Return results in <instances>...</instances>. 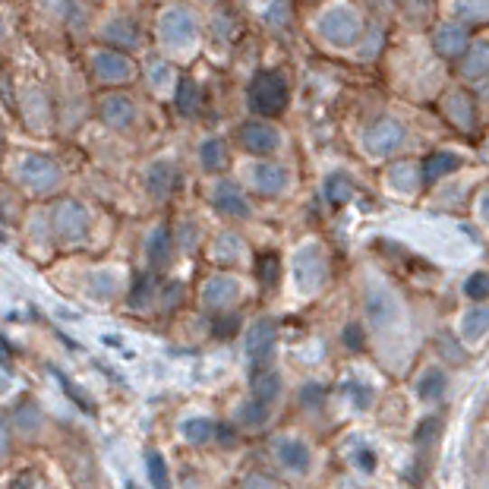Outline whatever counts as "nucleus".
<instances>
[{"instance_id": "30", "label": "nucleus", "mask_w": 489, "mask_h": 489, "mask_svg": "<svg viewBox=\"0 0 489 489\" xmlns=\"http://www.w3.org/2000/svg\"><path fill=\"white\" fill-rule=\"evenodd\" d=\"M389 186H395L398 193H414L420 186V171L414 165H395L389 171Z\"/></svg>"}, {"instance_id": "2", "label": "nucleus", "mask_w": 489, "mask_h": 489, "mask_svg": "<svg viewBox=\"0 0 489 489\" xmlns=\"http://www.w3.org/2000/svg\"><path fill=\"white\" fill-rule=\"evenodd\" d=\"M319 35L325 42L338 44V48H351L363 35V23H360V16L351 6H332V10H325L319 16Z\"/></svg>"}, {"instance_id": "3", "label": "nucleus", "mask_w": 489, "mask_h": 489, "mask_svg": "<svg viewBox=\"0 0 489 489\" xmlns=\"http://www.w3.org/2000/svg\"><path fill=\"white\" fill-rule=\"evenodd\" d=\"M19 177H23V183L29 186V190L54 193L57 186H61L63 174H61V165H57L51 155H38V152H32V155L19 158Z\"/></svg>"}, {"instance_id": "47", "label": "nucleus", "mask_w": 489, "mask_h": 489, "mask_svg": "<svg viewBox=\"0 0 489 489\" xmlns=\"http://www.w3.org/2000/svg\"><path fill=\"white\" fill-rule=\"evenodd\" d=\"M10 455V429H6V417L0 414V461Z\"/></svg>"}, {"instance_id": "12", "label": "nucleus", "mask_w": 489, "mask_h": 489, "mask_svg": "<svg viewBox=\"0 0 489 489\" xmlns=\"http://www.w3.org/2000/svg\"><path fill=\"white\" fill-rule=\"evenodd\" d=\"M92 70L101 82H127L133 76V61L120 51H99L92 57Z\"/></svg>"}, {"instance_id": "33", "label": "nucleus", "mask_w": 489, "mask_h": 489, "mask_svg": "<svg viewBox=\"0 0 489 489\" xmlns=\"http://www.w3.org/2000/svg\"><path fill=\"white\" fill-rule=\"evenodd\" d=\"M256 275H259V281H262V287H275L278 285V278H281V259H278V253H262L259 256V262H256Z\"/></svg>"}, {"instance_id": "26", "label": "nucleus", "mask_w": 489, "mask_h": 489, "mask_svg": "<svg viewBox=\"0 0 489 489\" xmlns=\"http://www.w3.org/2000/svg\"><path fill=\"white\" fill-rule=\"evenodd\" d=\"M51 376H54L57 382H61L63 395H67L70 401H73L76 408L82 410V414H89V417L95 414V401H92V398L86 395V391H82V385H76L73 379H70V376H67V372H63V370H51Z\"/></svg>"}, {"instance_id": "31", "label": "nucleus", "mask_w": 489, "mask_h": 489, "mask_svg": "<svg viewBox=\"0 0 489 489\" xmlns=\"http://www.w3.org/2000/svg\"><path fill=\"white\" fill-rule=\"evenodd\" d=\"M448 120H455L458 127H471L474 124V105H471V99H467L465 92H455V95H448Z\"/></svg>"}, {"instance_id": "7", "label": "nucleus", "mask_w": 489, "mask_h": 489, "mask_svg": "<svg viewBox=\"0 0 489 489\" xmlns=\"http://www.w3.org/2000/svg\"><path fill=\"white\" fill-rule=\"evenodd\" d=\"M54 230L61 240H86L89 237V212L73 199H63L54 209Z\"/></svg>"}, {"instance_id": "21", "label": "nucleus", "mask_w": 489, "mask_h": 489, "mask_svg": "<svg viewBox=\"0 0 489 489\" xmlns=\"http://www.w3.org/2000/svg\"><path fill=\"white\" fill-rule=\"evenodd\" d=\"M105 42L118 44V48L133 51V48H139V42H143V35H139V25L133 23V19L118 16V19H111V23L105 25Z\"/></svg>"}, {"instance_id": "39", "label": "nucleus", "mask_w": 489, "mask_h": 489, "mask_svg": "<svg viewBox=\"0 0 489 489\" xmlns=\"http://www.w3.org/2000/svg\"><path fill=\"white\" fill-rule=\"evenodd\" d=\"M16 420H19V429H25V433H35L38 423H42V417H38V408L32 401H19Z\"/></svg>"}, {"instance_id": "35", "label": "nucleus", "mask_w": 489, "mask_h": 489, "mask_svg": "<svg viewBox=\"0 0 489 489\" xmlns=\"http://www.w3.org/2000/svg\"><path fill=\"white\" fill-rule=\"evenodd\" d=\"M486 57H489L486 42L474 44L471 54H467V63H465V76H471V80H480V76H486Z\"/></svg>"}, {"instance_id": "4", "label": "nucleus", "mask_w": 489, "mask_h": 489, "mask_svg": "<svg viewBox=\"0 0 489 489\" xmlns=\"http://www.w3.org/2000/svg\"><path fill=\"white\" fill-rule=\"evenodd\" d=\"M404 127L398 124L395 118H379V120H372L370 127H366V133H363V146H366V152L370 155H376V158H385V155H391V152H398L404 146Z\"/></svg>"}, {"instance_id": "24", "label": "nucleus", "mask_w": 489, "mask_h": 489, "mask_svg": "<svg viewBox=\"0 0 489 489\" xmlns=\"http://www.w3.org/2000/svg\"><path fill=\"white\" fill-rule=\"evenodd\" d=\"M174 108L177 114L183 118H193L199 111V86L190 80V76H180L177 80V89H174Z\"/></svg>"}, {"instance_id": "38", "label": "nucleus", "mask_w": 489, "mask_h": 489, "mask_svg": "<svg viewBox=\"0 0 489 489\" xmlns=\"http://www.w3.org/2000/svg\"><path fill=\"white\" fill-rule=\"evenodd\" d=\"M489 275L484 272V268H480V272H474L471 278H467V285H465V294L471 300H477L480 306H484V300H486V294H489Z\"/></svg>"}, {"instance_id": "46", "label": "nucleus", "mask_w": 489, "mask_h": 489, "mask_svg": "<svg viewBox=\"0 0 489 489\" xmlns=\"http://www.w3.org/2000/svg\"><path fill=\"white\" fill-rule=\"evenodd\" d=\"M247 489H278V484L268 480L266 474H253V477H247Z\"/></svg>"}, {"instance_id": "17", "label": "nucleus", "mask_w": 489, "mask_h": 489, "mask_svg": "<svg viewBox=\"0 0 489 489\" xmlns=\"http://www.w3.org/2000/svg\"><path fill=\"white\" fill-rule=\"evenodd\" d=\"M212 205H215L218 212H224V215H234V218H247L249 215L247 199H243L240 186H237L234 180H221V183H215Z\"/></svg>"}, {"instance_id": "41", "label": "nucleus", "mask_w": 489, "mask_h": 489, "mask_svg": "<svg viewBox=\"0 0 489 489\" xmlns=\"http://www.w3.org/2000/svg\"><path fill=\"white\" fill-rule=\"evenodd\" d=\"M439 429H442L439 417H427V420H423L420 427H417L414 442H417V446H427V442H433L436 436H439Z\"/></svg>"}, {"instance_id": "16", "label": "nucleus", "mask_w": 489, "mask_h": 489, "mask_svg": "<svg viewBox=\"0 0 489 489\" xmlns=\"http://www.w3.org/2000/svg\"><path fill=\"white\" fill-rule=\"evenodd\" d=\"M467 42H471V38H467V29L465 25H455V23H442L433 35V48L439 51L442 57H448V61L465 54Z\"/></svg>"}, {"instance_id": "15", "label": "nucleus", "mask_w": 489, "mask_h": 489, "mask_svg": "<svg viewBox=\"0 0 489 489\" xmlns=\"http://www.w3.org/2000/svg\"><path fill=\"white\" fill-rule=\"evenodd\" d=\"M101 120L114 130H127L136 120V105L127 95H105L101 99Z\"/></svg>"}, {"instance_id": "48", "label": "nucleus", "mask_w": 489, "mask_h": 489, "mask_svg": "<svg viewBox=\"0 0 489 489\" xmlns=\"http://www.w3.org/2000/svg\"><path fill=\"white\" fill-rule=\"evenodd\" d=\"M167 76H171V73H167V67H165V63H152V67H149V80L152 82H155V86H162V82L167 80Z\"/></svg>"}, {"instance_id": "9", "label": "nucleus", "mask_w": 489, "mask_h": 489, "mask_svg": "<svg viewBox=\"0 0 489 489\" xmlns=\"http://www.w3.org/2000/svg\"><path fill=\"white\" fill-rule=\"evenodd\" d=\"M278 341V325L272 319H256L253 328L247 332V357L253 360L256 370H262V363H268Z\"/></svg>"}, {"instance_id": "22", "label": "nucleus", "mask_w": 489, "mask_h": 489, "mask_svg": "<svg viewBox=\"0 0 489 489\" xmlns=\"http://www.w3.org/2000/svg\"><path fill=\"white\" fill-rule=\"evenodd\" d=\"M281 398V376L272 370H256L253 372V401H259L262 408H272Z\"/></svg>"}, {"instance_id": "27", "label": "nucleus", "mask_w": 489, "mask_h": 489, "mask_svg": "<svg viewBox=\"0 0 489 489\" xmlns=\"http://www.w3.org/2000/svg\"><path fill=\"white\" fill-rule=\"evenodd\" d=\"M199 162H202L205 171H221V167L228 165V146H224V139L218 136L205 139V143L199 146Z\"/></svg>"}, {"instance_id": "10", "label": "nucleus", "mask_w": 489, "mask_h": 489, "mask_svg": "<svg viewBox=\"0 0 489 489\" xmlns=\"http://www.w3.org/2000/svg\"><path fill=\"white\" fill-rule=\"evenodd\" d=\"M366 316H370V323L376 328H389L401 316V304H398V297L389 287H370V294H366Z\"/></svg>"}, {"instance_id": "40", "label": "nucleus", "mask_w": 489, "mask_h": 489, "mask_svg": "<svg viewBox=\"0 0 489 489\" xmlns=\"http://www.w3.org/2000/svg\"><path fill=\"white\" fill-rule=\"evenodd\" d=\"M149 297H152V275H136V278H133L130 304L133 306H143Z\"/></svg>"}, {"instance_id": "5", "label": "nucleus", "mask_w": 489, "mask_h": 489, "mask_svg": "<svg viewBox=\"0 0 489 489\" xmlns=\"http://www.w3.org/2000/svg\"><path fill=\"white\" fill-rule=\"evenodd\" d=\"M294 275H297L300 291H319L328 275V262H325V249L319 243L297 249V259H294Z\"/></svg>"}, {"instance_id": "42", "label": "nucleus", "mask_w": 489, "mask_h": 489, "mask_svg": "<svg viewBox=\"0 0 489 489\" xmlns=\"http://www.w3.org/2000/svg\"><path fill=\"white\" fill-rule=\"evenodd\" d=\"M341 338H344V347H347V351H363V347H366L363 328H360L357 323L344 325V332H341Z\"/></svg>"}, {"instance_id": "36", "label": "nucleus", "mask_w": 489, "mask_h": 489, "mask_svg": "<svg viewBox=\"0 0 489 489\" xmlns=\"http://www.w3.org/2000/svg\"><path fill=\"white\" fill-rule=\"evenodd\" d=\"M237 328H240V316L237 313H215V319H212V334L215 338H234Z\"/></svg>"}, {"instance_id": "32", "label": "nucleus", "mask_w": 489, "mask_h": 489, "mask_svg": "<svg viewBox=\"0 0 489 489\" xmlns=\"http://www.w3.org/2000/svg\"><path fill=\"white\" fill-rule=\"evenodd\" d=\"M486 325H489L486 306H474L471 313H465V323H461V334H465V341H484Z\"/></svg>"}, {"instance_id": "19", "label": "nucleus", "mask_w": 489, "mask_h": 489, "mask_svg": "<svg viewBox=\"0 0 489 489\" xmlns=\"http://www.w3.org/2000/svg\"><path fill=\"white\" fill-rule=\"evenodd\" d=\"M458 167H461V155L439 149V152H429V155L423 158V165L417 167V171H420V180H423V183H436V180H442V177H446V174L458 171Z\"/></svg>"}, {"instance_id": "1", "label": "nucleus", "mask_w": 489, "mask_h": 489, "mask_svg": "<svg viewBox=\"0 0 489 489\" xmlns=\"http://www.w3.org/2000/svg\"><path fill=\"white\" fill-rule=\"evenodd\" d=\"M249 111L262 114V118H275L291 105V86H287V76L281 70H262L253 76L247 89Z\"/></svg>"}, {"instance_id": "49", "label": "nucleus", "mask_w": 489, "mask_h": 489, "mask_svg": "<svg viewBox=\"0 0 489 489\" xmlns=\"http://www.w3.org/2000/svg\"><path fill=\"white\" fill-rule=\"evenodd\" d=\"M180 297H183V285H167V300H165V306H174V300L180 304Z\"/></svg>"}, {"instance_id": "20", "label": "nucleus", "mask_w": 489, "mask_h": 489, "mask_svg": "<svg viewBox=\"0 0 489 489\" xmlns=\"http://www.w3.org/2000/svg\"><path fill=\"white\" fill-rule=\"evenodd\" d=\"M146 256H149L152 268H167V266H171L174 234H171V228H167V224H158V228L149 234V240H146Z\"/></svg>"}, {"instance_id": "29", "label": "nucleus", "mask_w": 489, "mask_h": 489, "mask_svg": "<svg viewBox=\"0 0 489 489\" xmlns=\"http://www.w3.org/2000/svg\"><path fill=\"white\" fill-rule=\"evenodd\" d=\"M146 474H149L152 489H171V471H167V461L162 452H146Z\"/></svg>"}, {"instance_id": "45", "label": "nucleus", "mask_w": 489, "mask_h": 489, "mask_svg": "<svg viewBox=\"0 0 489 489\" xmlns=\"http://www.w3.org/2000/svg\"><path fill=\"white\" fill-rule=\"evenodd\" d=\"M357 467H360V471H366V474H372V471H376V455H372L370 448H360V452H357Z\"/></svg>"}, {"instance_id": "28", "label": "nucleus", "mask_w": 489, "mask_h": 489, "mask_svg": "<svg viewBox=\"0 0 489 489\" xmlns=\"http://www.w3.org/2000/svg\"><path fill=\"white\" fill-rule=\"evenodd\" d=\"M215 423L209 420V417H190V420L180 423V433H183L186 442H193V446H202V442H209L212 436H215Z\"/></svg>"}, {"instance_id": "25", "label": "nucleus", "mask_w": 489, "mask_h": 489, "mask_svg": "<svg viewBox=\"0 0 489 489\" xmlns=\"http://www.w3.org/2000/svg\"><path fill=\"white\" fill-rule=\"evenodd\" d=\"M323 193H325L328 205H344L347 199L353 196V180H351V174L332 171V174L325 177V183H323Z\"/></svg>"}, {"instance_id": "50", "label": "nucleus", "mask_w": 489, "mask_h": 489, "mask_svg": "<svg viewBox=\"0 0 489 489\" xmlns=\"http://www.w3.org/2000/svg\"><path fill=\"white\" fill-rule=\"evenodd\" d=\"M32 484H35V480H32V474H19V477L13 480V489H32Z\"/></svg>"}, {"instance_id": "14", "label": "nucleus", "mask_w": 489, "mask_h": 489, "mask_svg": "<svg viewBox=\"0 0 489 489\" xmlns=\"http://www.w3.org/2000/svg\"><path fill=\"white\" fill-rule=\"evenodd\" d=\"M180 167L174 162H155L146 177V186H149V196L152 199H167L171 193L180 190Z\"/></svg>"}, {"instance_id": "18", "label": "nucleus", "mask_w": 489, "mask_h": 489, "mask_svg": "<svg viewBox=\"0 0 489 489\" xmlns=\"http://www.w3.org/2000/svg\"><path fill=\"white\" fill-rule=\"evenodd\" d=\"M275 452H278V461L287 467V471L294 474H306L313 465V455H310V446H306L304 439H278V446H275Z\"/></svg>"}, {"instance_id": "44", "label": "nucleus", "mask_w": 489, "mask_h": 489, "mask_svg": "<svg viewBox=\"0 0 489 489\" xmlns=\"http://www.w3.org/2000/svg\"><path fill=\"white\" fill-rule=\"evenodd\" d=\"M458 13L467 19H486V4H458Z\"/></svg>"}, {"instance_id": "11", "label": "nucleus", "mask_w": 489, "mask_h": 489, "mask_svg": "<svg viewBox=\"0 0 489 489\" xmlns=\"http://www.w3.org/2000/svg\"><path fill=\"white\" fill-rule=\"evenodd\" d=\"M240 297V281L234 275H212L202 285V304L209 310H228Z\"/></svg>"}, {"instance_id": "13", "label": "nucleus", "mask_w": 489, "mask_h": 489, "mask_svg": "<svg viewBox=\"0 0 489 489\" xmlns=\"http://www.w3.org/2000/svg\"><path fill=\"white\" fill-rule=\"evenodd\" d=\"M253 183L262 196H281L291 183V171L278 162H259L253 167Z\"/></svg>"}, {"instance_id": "23", "label": "nucleus", "mask_w": 489, "mask_h": 489, "mask_svg": "<svg viewBox=\"0 0 489 489\" xmlns=\"http://www.w3.org/2000/svg\"><path fill=\"white\" fill-rule=\"evenodd\" d=\"M448 389V376L442 366H429V370H423V376L417 379V395L423 398V401L436 404L442 401V395H446Z\"/></svg>"}, {"instance_id": "37", "label": "nucleus", "mask_w": 489, "mask_h": 489, "mask_svg": "<svg viewBox=\"0 0 489 489\" xmlns=\"http://www.w3.org/2000/svg\"><path fill=\"white\" fill-rule=\"evenodd\" d=\"M344 389H347V398H351L357 410H366L372 404V389L366 382H360V379H351Z\"/></svg>"}, {"instance_id": "34", "label": "nucleus", "mask_w": 489, "mask_h": 489, "mask_svg": "<svg viewBox=\"0 0 489 489\" xmlns=\"http://www.w3.org/2000/svg\"><path fill=\"white\" fill-rule=\"evenodd\" d=\"M237 417H240V423H247V427L259 429V427H266V423H268V408H262L259 401H253V398H249V401L240 404Z\"/></svg>"}, {"instance_id": "8", "label": "nucleus", "mask_w": 489, "mask_h": 489, "mask_svg": "<svg viewBox=\"0 0 489 489\" xmlns=\"http://www.w3.org/2000/svg\"><path fill=\"white\" fill-rule=\"evenodd\" d=\"M237 139H240L243 149L253 152V155H272L281 146V133L275 130L272 124H266V120H247V124H240Z\"/></svg>"}, {"instance_id": "43", "label": "nucleus", "mask_w": 489, "mask_h": 489, "mask_svg": "<svg viewBox=\"0 0 489 489\" xmlns=\"http://www.w3.org/2000/svg\"><path fill=\"white\" fill-rule=\"evenodd\" d=\"M323 398H325V389L319 382H310L300 389V404H304V408H316Z\"/></svg>"}, {"instance_id": "6", "label": "nucleus", "mask_w": 489, "mask_h": 489, "mask_svg": "<svg viewBox=\"0 0 489 489\" xmlns=\"http://www.w3.org/2000/svg\"><path fill=\"white\" fill-rule=\"evenodd\" d=\"M158 35H162L167 48H186L196 38V19L186 6H171L158 23Z\"/></svg>"}]
</instances>
